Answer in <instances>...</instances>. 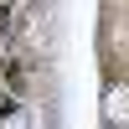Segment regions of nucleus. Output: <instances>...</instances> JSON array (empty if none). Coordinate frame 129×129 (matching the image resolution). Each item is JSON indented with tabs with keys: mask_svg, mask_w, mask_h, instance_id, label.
Returning <instances> with one entry per match:
<instances>
[{
	"mask_svg": "<svg viewBox=\"0 0 129 129\" xmlns=\"http://www.w3.org/2000/svg\"><path fill=\"white\" fill-rule=\"evenodd\" d=\"M103 124L109 129H129V83H114L103 93Z\"/></svg>",
	"mask_w": 129,
	"mask_h": 129,
	"instance_id": "1",
	"label": "nucleus"
}]
</instances>
